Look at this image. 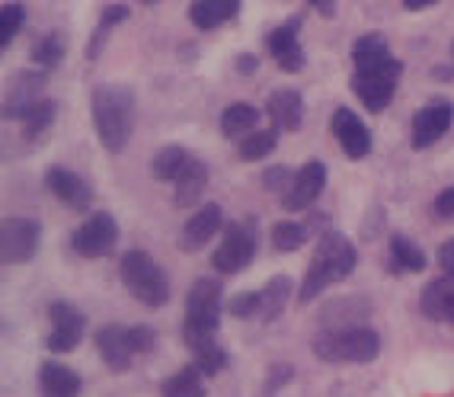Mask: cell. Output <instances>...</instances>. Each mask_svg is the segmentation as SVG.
Wrapping results in <instances>:
<instances>
[{
	"label": "cell",
	"instance_id": "obj_1",
	"mask_svg": "<svg viewBox=\"0 0 454 397\" xmlns=\"http://www.w3.org/2000/svg\"><path fill=\"white\" fill-rule=\"evenodd\" d=\"M352 93L365 103L368 113H384L394 103L397 83L403 77V61L390 52V42L384 33H365L358 36L352 45Z\"/></svg>",
	"mask_w": 454,
	"mask_h": 397
},
{
	"label": "cell",
	"instance_id": "obj_2",
	"mask_svg": "<svg viewBox=\"0 0 454 397\" xmlns=\"http://www.w3.org/2000/svg\"><path fill=\"white\" fill-rule=\"evenodd\" d=\"M358 266V250L356 243L342 231H326L320 241L314 243V257L308 263V273H304V282H301L298 305H310L314 298L330 289L336 282H346V279L356 273Z\"/></svg>",
	"mask_w": 454,
	"mask_h": 397
},
{
	"label": "cell",
	"instance_id": "obj_3",
	"mask_svg": "<svg viewBox=\"0 0 454 397\" xmlns=\"http://www.w3.org/2000/svg\"><path fill=\"white\" fill-rule=\"evenodd\" d=\"M90 109H93L99 145L109 155H122L135 131V113H138L135 90L129 83H97L90 97Z\"/></svg>",
	"mask_w": 454,
	"mask_h": 397
},
{
	"label": "cell",
	"instance_id": "obj_4",
	"mask_svg": "<svg viewBox=\"0 0 454 397\" xmlns=\"http://www.w3.org/2000/svg\"><path fill=\"white\" fill-rule=\"evenodd\" d=\"M221 314H224V289H221V282L211 276L195 279L186 295V311H183V343L192 353L208 346V343H218Z\"/></svg>",
	"mask_w": 454,
	"mask_h": 397
},
{
	"label": "cell",
	"instance_id": "obj_5",
	"mask_svg": "<svg viewBox=\"0 0 454 397\" xmlns=\"http://www.w3.org/2000/svg\"><path fill=\"white\" fill-rule=\"evenodd\" d=\"M310 349L326 365H368L381 356V337L368 324L342 327V330H320L310 340Z\"/></svg>",
	"mask_w": 454,
	"mask_h": 397
},
{
	"label": "cell",
	"instance_id": "obj_6",
	"mask_svg": "<svg viewBox=\"0 0 454 397\" xmlns=\"http://www.w3.org/2000/svg\"><path fill=\"white\" fill-rule=\"evenodd\" d=\"M119 276H122L125 292L135 301H141L145 308H163L170 301V279H167L163 266L147 250L135 247V250L122 253Z\"/></svg>",
	"mask_w": 454,
	"mask_h": 397
},
{
	"label": "cell",
	"instance_id": "obj_7",
	"mask_svg": "<svg viewBox=\"0 0 454 397\" xmlns=\"http://www.w3.org/2000/svg\"><path fill=\"white\" fill-rule=\"evenodd\" d=\"M99 349V359L109 365V372H129L131 362L138 356H147L157 343V333L154 327L147 324H135V327H125V324H106L97 330L93 337Z\"/></svg>",
	"mask_w": 454,
	"mask_h": 397
},
{
	"label": "cell",
	"instance_id": "obj_8",
	"mask_svg": "<svg viewBox=\"0 0 454 397\" xmlns=\"http://www.w3.org/2000/svg\"><path fill=\"white\" fill-rule=\"evenodd\" d=\"M256 247H260V227L256 218H240V221H227L224 237L211 253V269L221 273V276H234V273H244L256 259Z\"/></svg>",
	"mask_w": 454,
	"mask_h": 397
},
{
	"label": "cell",
	"instance_id": "obj_9",
	"mask_svg": "<svg viewBox=\"0 0 454 397\" xmlns=\"http://www.w3.org/2000/svg\"><path fill=\"white\" fill-rule=\"evenodd\" d=\"M292 298V279L288 276H272L260 292H240L227 301V314L237 321H260V324H272L282 317Z\"/></svg>",
	"mask_w": 454,
	"mask_h": 397
},
{
	"label": "cell",
	"instance_id": "obj_10",
	"mask_svg": "<svg viewBox=\"0 0 454 397\" xmlns=\"http://www.w3.org/2000/svg\"><path fill=\"white\" fill-rule=\"evenodd\" d=\"M119 243V221L109 215V211H93L81 225L74 227L71 247L77 257L83 259H103L115 250Z\"/></svg>",
	"mask_w": 454,
	"mask_h": 397
},
{
	"label": "cell",
	"instance_id": "obj_11",
	"mask_svg": "<svg viewBox=\"0 0 454 397\" xmlns=\"http://www.w3.org/2000/svg\"><path fill=\"white\" fill-rule=\"evenodd\" d=\"M454 125V103L445 97L429 99L426 106H419L410 122V147L413 151H426L435 141H442L448 135V129Z\"/></svg>",
	"mask_w": 454,
	"mask_h": 397
},
{
	"label": "cell",
	"instance_id": "obj_12",
	"mask_svg": "<svg viewBox=\"0 0 454 397\" xmlns=\"http://www.w3.org/2000/svg\"><path fill=\"white\" fill-rule=\"evenodd\" d=\"M42 225L35 218H4L0 225V259L4 266H23L39 253Z\"/></svg>",
	"mask_w": 454,
	"mask_h": 397
},
{
	"label": "cell",
	"instance_id": "obj_13",
	"mask_svg": "<svg viewBox=\"0 0 454 397\" xmlns=\"http://www.w3.org/2000/svg\"><path fill=\"white\" fill-rule=\"evenodd\" d=\"M49 321H51V333L49 340H45V349L55 353V356L74 353L83 343V337H87V317L74 308L71 301H61V298L51 301Z\"/></svg>",
	"mask_w": 454,
	"mask_h": 397
},
{
	"label": "cell",
	"instance_id": "obj_14",
	"mask_svg": "<svg viewBox=\"0 0 454 397\" xmlns=\"http://www.w3.org/2000/svg\"><path fill=\"white\" fill-rule=\"evenodd\" d=\"M45 87H49V74L45 71H39V67H26V71H20L17 77L4 87V119L23 122V115L45 99L42 97Z\"/></svg>",
	"mask_w": 454,
	"mask_h": 397
},
{
	"label": "cell",
	"instance_id": "obj_15",
	"mask_svg": "<svg viewBox=\"0 0 454 397\" xmlns=\"http://www.w3.org/2000/svg\"><path fill=\"white\" fill-rule=\"evenodd\" d=\"M301 23H304V13H294L292 20H285L276 29H269L266 39H262L266 42V52L278 65V71H285V74H298L308 67V55H304V49H301V42H298Z\"/></svg>",
	"mask_w": 454,
	"mask_h": 397
},
{
	"label": "cell",
	"instance_id": "obj_16",
	"mask_svg": "<svg viewBox=\"0 0 454 397\" xmlns=\"http://www.w3.org/2000/svg\"><path fill=\"white\" fill-rule=\"evenodd\" d=\"M330 129H333V139L340 141V147L346 151L349 161H365V157L372 155V147H374L372 129H368L365 119H362L356 109H349V106L333 109Z\"/></svg>",
	"mask_w": 454,
	"mask_h": 397
},
{
	"label": "cell",
	"instance_id": "obj_17",
	"mask_svg": "<svg viewBox=\"0 0 454 397\" xmlns=\"http://www.w3.org/2000/svg\"><path fill=\"white\" fill-rule=\"evenodd\" d=\"M324 189H326V163L308 161L301 171H294L292 187H288V193L282 195V209L288 211V215L314 209V202L320 199Z\"/></svg>",
	"mask_w": 454,
	"mask_h": 397
},
{
	"label": "cell",
	"instance_id": "obj_18",
	"mask_svg": "<svg viewBox=\"0 0 454 397\" xmlns=\"http://www.w3.org/2000/svg\"><path fill=\"white\" fill-rule=\"evenodd\" d=\"M45 187L58 202H65L74 211H87L90 202H93V187L87 179L81 173L67 171V167H58V163L45 171Z\"/></svg>",
	"mask_w": 454,
	"mask_h": 397
},
{
	"label": "cell",
	"instance_id": "obj_19",
	"mask_svg": "<svg viewBox=\"0 0 454 397\" xmlns=\"http://www.w3.org/2000/svg\"><path fill=\"white\" fill-rule=\"evenodd\" d=\"M224 227V211H221L218 202H205L202 209L195 211L192 218L183 225L179 231V250L183 253H199L211 237L218 234Z\"/></svg>",
	"mask_w": 454,
	"mask_h": 397
},
{
	"label": "cell",
	"instance_id": "obj_20",
	"mask_svg": "<svg viewBox=\"0 0 454 397\" xmlns=\"http://www.w3.org/2000/svg\"><path fill=\"white\" fill-rule=\"evenodd\" d=\"M419 311L432 324L454 327V276L442 273L438 279H432L419 295Z\"/></svg>",
	"mask_w": 454,
	"mask_h": 397
},
{
	"label": "cell",
	"instance_id": "obj_21",
	"mask_svg": "<svg viewBox=\"0 0 454 397\" xmlns=\"http://www.w3.org/2000/svg\"><path fill=\"white\" fill-rule=\"evenodd\" d=\"M266 115L272 119V129L298 131L304 125V97H301V90H272L266 99Z\"/></svg>",
	"mask_w": 454,
	"mask_h": 397
},
{
	"label": "cell",
	"instance_id": "obj_22",
	"mask_svg": "<svg viewBox=\"0 0 454 397\" xmlns=\"http://www.w3.org/2000/svg\"><path fill=\"white\" fill-rule=\"evenodd\" d=\"M240 0H192L189 4V20H192L195 29L211 33V29H221L224 23L240 17Z\"/></svg>",
	"mask_w": 454,
	"mask_h": 397
},
{
	"label": "cell",
	"instance_id": "obj_23",
	"mask_svg": "<svg viewBox=\"0 0 454 397\" xmlns=\"http://www.w3.org/2000/svg\"><path fill=\"white\" fill-rule=\"evenodd\" d=\"M39 388L42 397H77L83 388V381L71 365H61L55 359H49V362L39 365Z\"/></svg>",
	"mask_w": 454,
	"mask_h": 397
},
{
	"label": "cell",
	"instance_id": "obj_24",
	"mask_svg": "<svg viewBox=\"0 0 454 397\" xmlns=\"http://www.w3.org/2000/svg\"><path fill=\"white\" fill-rule=\"evenodd\" d=\"M208 179H211L208 163L199 161V157H192L186 171L179 173V179L173 183V195H176L179 209H192V205L202 202L205 189H208Z\"/></svg>",
	"mask_w": 454,
	"mask_h": 397
},
{
	"label": "cell",
	"instance_id": "obj_25",
	"mask_svg": "<svg viewBox=\"0 0 454 397\" xmlns=\"http://www.w3.org/2000/svg\"><path fill=\"white\" fill-rule=\"evenodd\" d=\"M262 113L256 109V106L250 103H234L227 106L224 113H221V135H224L227 141H234V145H240V141H247L250 135H256V125H260Z\"/></svg>",
	"mask_w": 454,
	"mask_h": 397
},
{
	"label": "cell",
	"instance_id": "obj_26",
	"mask_svg": "<svg viewBox=\"0 0 454 397\" xmlns=\"http://www.w3.org/2000/svg\"><path fill=\"white\" fill-rule=\"evenodd\" d=\"M426 269V253L416 241L406 234H390V253H387V273L403 276V273H422Z\"/></svg>",
	"mask_w": 454,
	"mask_h": 397
},
{
	"label": "cell",
	"instance_id": "obj_27",
	"mask_svg": "<svg viewBox=\"0 0 454 397\" xmlns=\"http://www.w3.org/2000/svg\"><path fill=\"white\" fill-rule=\"evenodd\" d=\"M192 155L183 145H163L154 157H151V177L157 183H176L179 173L186 171Z\"/></svg>",
	"mask_w": 454,
	"mask_h": 397
},
{
	"label": "cell",
	"instance_id": "obj_28",
	"mask_svg": "<svg viewBox=\"0 0 454 397\" xmlns=\"http://www.w3.org/2000/svg\"><path fill=\"white\" fill-rule=\"evenodd\" d=\"M129 17H131L129 4H109V7H103V13H99V23H97V29H93V36H90V45H87V58H90V61H97V58L103 55L109 33H113L119 23H125Z\"/></svg>",
	"mask_w": 454,
	"mask_h": 397
},
{
	"label": "cell",
	"instance_id": "obj_29",
	"mask_svg": "<svg viewBox=\"0 0 454 397\" xmlns=\"http://www.w3.org/2000/svg\"><path fill=\"white\" fill-rule=\"evenodd\" d=\"M67 55V36L65 33H45L42 39H35V45L29 49V61L39 71H55Z\"/></svg>",
	"mask_w": 454,
	"mask_h": 397
},
{
	"label": "cell",
	"instance_id": "obj_30",
	"mask_svg": "<svg viewBox=\"0 0 454 397\" xmlns=\"http://www.w3.org/2000/svg\"><path fill=\"white\" fill-rule=\"evenodd\" d=\"M208 388H205V375L195 369V365H186L173 372L170 378L160 385V397H205Z\"/></svg>",
	"mask_w": 454,
	"mask_h": 397
},
{
	"label": "cell",
	"instance_id": "obj_31",
	"mask_svg": "<svg viewBox=\"0 0 454 397\" xmlns=\"http://www.w3.org/2000/svg\"><path fill=\"white\" fill-rule=\"evenodd\" d=\"M55 119H58V103L55 99H42L39 106H33V109L23 115V139L33 141V145L42 141L51 131Z\"/></svg>",
	"mask_w": 454,
	"mask_h": 397
},
{
	"label": "cell",
	"instance_id": "obj_32",
	"mask_svg": "<svg viewBox=\"0 0 454 397\" xmlns=\"http://www.w3.org/2000/svg\"><path fill=\"white\" fill-rule=\"evenodd\" d=\"M278 135H282L278 129H260L256 135H250L247 141H240V145H237V157H240V161H247V163L262 161V157H269L278 147Z\"/></svg>",
	"mask_w": 454,
	"mask_h": 397
},
{
	"label": "cell",
	"instance_id": "obj_33",
	"mask_svg": "<svg viewBox=\"0 0 454 397\" xmlns=\"http://www.w3.org/2000/svg\"><path fill=\"white\" fill-rule=\"evenodd\" d=\"M269 237H272V247H276L278 253H298L301 247L310 241L308 227L301 225V221H276Z\"/></svg>",
	"mask_w": 454,
	"mask_h": 397
},
{
	"label": "cell",
	"instance_id": "obj_34",
	"mask_svg": "<svg viewBox=\"0 0 454 397\" xmlns=\"http://www.w3.org/2000/svg\"><path fill=\"white\" fill-rule=\"evenodd\" d=\"M192 365L205 375V378L221 375L227 369V349L221 346V343H208V346L195 349L192 353Z\"/></svg>",
	"mask_w": 454,
	"mask_h": 397
},
{
	"label": "cell",
	"instance_id": "obj_35",
	"mask_svg": "<svg viewBox=\"0 0 454 397\" xmlns=\"http://www.w3.org/2000/svg\"><path fill=\"white\" fill-rule=\"evenodd\" d=\"M23 20H26V7L17 4V0H10L0 7V49H10V42L17 39V33L23 29Z\"/></svg>",
	"mask_w": 454,
	"mask_h": 397
},
{
	"label": "cell",
	"instance_id": "obj_36",
	"mask_svg": "<svg viewBox=\"0 0 454 397\" xmlns=\"http://www.w3.org/2000/svg\"><path fill=\"white\" fill-rule=\"evenodd\" d=\"M292 179H294V173L288 171V167H282V163H276V167L262 171V189H266V193L285 195L288 187H292Z\"/></svg>",
	"mask_w": 454,
	"mask_h": 397
},
{
	"label": "cell",
	"instance_id": "obj_37",
	"mask_svg": "<svg viewBox=\"0 0 454 397\" xmlns=\"http://www.w3.org/2000/svg\"><path fill=\"white\" fill-rule=\"evenodd\" d=\"M292 378H294V369H292V365L276 362L272 369H269L266 381H262V397H276L278 391H282Z\"/></svg>",
	"mask_w": 454,
	"mask_h": 397
},
{
	"label": "cell",
	"instance_id": "obj_38",
	"mask_svg": "<svg viewBox=\"0 0 454 397\" xmlns=\"http://www.w3.org/2000/svg\"><path fill=\"white\" fill-rule=\"evenodd\" d=\"M432 211H435L438 221H451L454 218V187L442 189L435 195V202H432Z\"/></svg>",
	"mask_w": 454,
	"mask_h": 397
},
{
	"label": "cell",
	"instance_id": "obj_39",
	"mask_svg": "<svg viewBox=\"0 0 454 397\" xmlns=\"http://www.w3.org/2000/svg\"><path fill=\"white\" fill-rule=\"evenodd\" d=\"M304 221H308V225H304V227H308V234L310 237L317 234V241H320V237H324L326 231H333V227H330V215H326V211H310V215Z\"/></svg>",
	"mask_w": 454,
	"mask_h": 397
},
{
	"label": "cell",
	"instance_id": "obj_40",
	"mask_svg": "<svg viewBox=\"0 0 454 397\" xmlns=\"http://www.w3.org/2000/svg\"><path fill=\"white\" fill-rule=\"evenodd\" d=\"M438 266H442L445 276H454V237L438 247Z\"/></svg>",
	"mask_w": 454,
	"mask_h": 397
},
{
	"label": "cell",
	"instance_id": "obj_41",
	"mask_svg": "<svg viewBox=\"0 0 454 397\" xmlns=\"http://www.w3.org/2000/svg\"><path fill=\"white\" fill-rule=\"evenodd\" d=\"M234 67L237 74H244V77H250V74H256V67H260V58L250 55V52H244V55L234 58Z\"/></svg>",
	"mask_w": 454,
	"mask_h": 397
},
{
	"label": "cell",
	"instance_id": "obj_42",
	"mask_svg": "<svg viewBox=\"0 0 454 397\" xmlns=\"http://www.w3.org/2000/svg\"><path fill=\"white\" fill-rule=\"evenodd\" d=\"M310 10H314V13H320L324 20H333L336 13H340V7H336V4H330V0H314V4H310Z\"/></svg>",
	"mask_w": 454,
	"mask_h": 397
},
{
	"label": "cell",
	"instance_id": "obj_43",
	"mask_svg": "<svg viewBox=\"0 0 454 397\" xmlns=\"http://www.w3.org/2000/svg\"><path fill=\"white\" fill-rule=\"evenodd\" d=\"M435 0H403V10H410V13H416V10H426L432 7Z\"/></svg>",
	"mask_w": 454,
	"mask_h": 397
},
{
	"label": "cell",
	"instance_id": "obj_44",
	"mask_svg": "<svg viewBox=\"0 0 454 397\" xmlns=\"http://www.w3.org/2000/svg\"><path fill=\"white\" fill-rule=\"evenodd\" d=\"M451 58H454V45H451Z\"/></svg>",
	"mask_w": 454,
	"mask_h": 397
}]
</instances>
